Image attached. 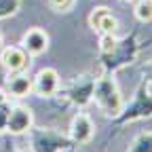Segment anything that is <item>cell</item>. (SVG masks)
<instances>
[{
	"mask_svg": "<svg viewBox=\"0 0 152 152\" xmlns=\"http://www.w3.org/2000/svg\"><path fill=\"white\" fill-rule=\"evenodd\" d=\"M140 118H152V85L146 78L140 83L131 104L123 106V110L114 116V125L121 127V125L140 121Z\"/></svg>",
	"mask_w": 152,
	"mask_h": 152,
	"instance_id": "obj_1",
	"label": "cell"
},
{
	"mask_svg": "<svg viewBox=\"0 0 152 152\" xmlns=\"http://www.w3.org/2000/svg\"><path fill=\"white\" fill-rule=\"evenodd\" d=\"M140 42L135 40V34H131L127 38H116V45L112 47V51L102 53V66H104V74H114L116 70L129 66L137 59L140 53Z\"/></svg>",
	"mask_w": 152,
	"mask_h": 152,
	"instance_id": "obj_2",
	"label": "cell"
},
{
	"mask_svg": "<svg viewBox=\"0 0 152 152\" xmlns=\"http://www.w3.org/2000/svg\"><path fill=\"white\" fill-rule=\"evenodd\" d=\"M93 99L97 102L99 110L106 116H116L123 110V95L118 91L116 80L112 78V74H102L99 78H95V87H93Z\"/></svg>",
	"mask_w": 152,
	"mask_h": 152,
	"instance_id": "obj_3",
	"label": "cell"
},
{
	"mask_svg": "<svg viewBox=\"0 0 152 152\" xmlns=\"http://www.w3.org/2000/svg\"><path fill=\"white\" fill-rule=\"evenodd\" d=\"M30 146L32 152H70L74 142L70 135H61L53 129H30Z\"/></svg>",
	"mask_w": 152,
	"mask_h": 152,
	"instance_id": "obj_4",
	"label": "cell"
},
{
	"mask_svg": "<svg viewBox=\"0 0 152 152\" xmlns=\"http://www.w3.org/2000/svg\"><path fill=\"white\" fill-rule=\"evenodd\" d=\"M93 87H95V78L91 74L76 76L66 89V99L70 104H74L76 108H85L93 99Z\"/></svg>",
	"mask_w": 152,
	"mask_h": 152,
	"instance_id": "obj_5",
	"label": "cell"
},
{
	"mask_svg": "<svg viewBox=\"0 0 152 152\" xmlns=\"http://www.w3.org/2000/svg\"><path fill=\"white\" fill-rule=\"evenodd\" d=\"M32 89L40 97H53L59 91V74H57V70L55 68H42L34 76Z\"/></svg>",
	"mask_w": 152,
	"mask_h": 152,
	"instance_id": "obj_6",
	"label": "cell"
},
{
	"mask_svg": "<svg viewBox=\"0 0 152 152\" xmlns=\"http://www.w3.org/2000/svg\"><path fill=\"white\" fill-rule=\"evenodd\" d=\"M34 125V116L32 110L26 106H13L9 110V118H7V131L13 133V135H21V133H28Z\"/></svg>",
	"mask_w": 152,
	"mask_h": 152,
	"instance_id": "obj_7",
	"label": "cell"
},
{
	"mask_svg": "<svg viewBox=\"0 0 152 152\" xmlns=\"http://www.w3.org/2000/svg\"><path fill=\"white\" fill-rule=\"evenodd\" d=\"M0 64L4 66L9 74H15V72H23L30 66V57L21 47H7L0 53Z\"/></svg>",
	"mask_w": 152,
	"mask_h": 152,
	"instance_id": "obj_8",
	"label": "cell"
},
{
	"mask_svg": "<svg viewBox=\"0 0 152 152\" xmlns=\"http://www.w3.org/2000/svg\"><path fill=\"white\" fill-rule=\"evenodd\" d=\"M93 131H95V127H93L91 116L85 112H78L70 123V140L74 144H87L93 137Z\"/></svg>",
	"mask_w": 152,
	"mask_h": 152,
	"instance_id": "obj_9",
	"label": "cell"
},
{
	"mask_svg": "<svg viewBox=\"0 0 152 152\" xmlns=\"http://www.w3.org/2000/svg\"><path fill=\"white\" fill-rule=\"evenodd\" d=\"M89 23L93 30H97L102 34H114L118 28V21H116V17H114L110 13V9L106 7H97V9H93V13L89 15Z\"/></svg>",
	"mask_w": 152,
	"mask_h": 152,
	"instance_id": "obj_10",
	"label": "cell"
},
{
	"mask_svg": "<svg viewBox=\"0 0 152 152\" xmlns=\"http://www.w3.org/2000/svg\"><path fill=\"white\" fill-rule=\"evenodd\" d=\"M21 45H23V51H26L28 55H40V53H45L47 47H49V36H47V32L40 30V28H32V30H28V32L23 34Z\"/></svg>",
	"mask_w": 152,
	"mask_h": 152,
	"instance_id": "obj_11",
	"label": "cell"
},
{
	"mask_svg": "<svg viewBox=\"0 0 152 152\" xmlns=\"http://www.w3.org/2000/svg\"><path fill=\"white\" fill-rule=\"evenodd\" d=\"M7 89H9V93L13 95V97H26V95L32 91V78H28L23 72L9 74Z\"/></svg>",
	"mask_w": 152,
	"mask_h": 152,
	"instance_id": "obj_12",
	"label": "cell"
},
{
	"mask_svg": "<svg viewBox=\"0 0 152 152\" xmlns=\"http://www.w3.org/2000/svg\"><path fill=\"white\" fill-rule=\"evenodd\" d=\"M127 152H152V131H144L131 142Z\"/></svg>",
	"mask_w": 152,
	"mask_h": 152,
	"instance_id": "obj_13",
	"label": "cell"
},
{
	"mask_svg": "<svg viewBox=\"0 0 152 152\" xmlns=\"http://www.w3.org/2000/svg\"><path fill=\"white\" fill-rule=\"evenodd\" d=\"M135 17L142 23L152 21V0H140L135 4Z\"/></svg>",
	"mask_w": 152,
	"mask_h": 152,
	"instance_id": "obj_14",
	"label": "cell"
},
{
	"mask_svg": "<svg viewBox=\"0 0 152 152\" xmlns=\"http://www.w3.org/2000/svg\"><path fill=\"white\" fill-rule=\"evenodd\" d=\"M19 9V0H0V19H4Z\"/></svg>",
	"mask_w": 152,
	"mask_h": 152,
	"instance_id": "obj_15",
	"label": "cell"
},
{
	"mask_svg": "<svg viewBox=\"0 0 152 152\" xmlns=\"http://www.w3.org/2000/svg\"><path fill=\"white\" fill-rule=\"evenodd\" d=\"M114 45H116V36L114 34H102V38H99V53L112 51Z\"/></svg>",
	"mask_w": 152,
	"mask_h": 152,
	"instance_id": "obj_16",
	"label": "cell"
},
{
	"mask_svg": "<svg viewBox=\"0 0 152 152\" xmlns=\"http://www.w3.org/2000/svg\"><path fill=\"white\" fill-rule=\"evenodd\" d=\"M49 4H51V9L64 13V11H68V9L74 4V0H49Z\"/></svg>",
	"mask_w": 152,
	"mask_h": 152,
	"instance_id": "obj_17",
	"label": "cell"
},
{
	"mask_svg": "<svg viewBox=\"0 0 152 152\" xmlns=\"http://www.w3.org/2000/svg\"><path fill=\"white\" fill-rule=\"evenodd\" d=\"M9 110L11 106L4 102V104H0V131H7V118H9Z\"/></svg>",
	"mask_w": 152,
	"mask_h": 152,
	"instance_id": "obj_18",
	"label": "cell"
},
{
	"mask_svg": "<svg viewBox=\"0 0 152 152\" xmlns=\"http://www.w3.org/2000/svg\"><path fill=\"white\" fill-rule=\"evenodd\" d=\"M4 102H7V93L0 89V104H4Z\"/></svg>",
	"mask_w": 152,
	"mask_h": 152,
	"instance_id": "obj_19",
	"label": "cell"
},
{
	"mask_svg": "<svg viewBox=\"0 0 152 152\" xmlns=\"http://www.w3.org/2000/svg\"><path fill=\"white\" fill-rule=\"evenodd\" d=\"M4 152H19V150H15V148H7Z\"/></svg>",
	"mask_w": 152,
	"mask_h": 152,
	"instance_id": "obj_20",
	"label": "cell"
},
{
	"mask_svg": "<svg viewBox=\"0 0 152 152\" xmlns=\"http://www.w3.org/2000/svg\"><path fill=\"white\" fill-rule=\"evenodd\" d=\"M148 72H150V76H152V64H150V66H148Z\"/></svg>",
	"mask_w": 152,
	"mask_h": 152,
	"instance_id": "obj_21",
	"label": "cell"
},
{
	"mask_svg": "<svg viewBox=\"0 0 152 152\" xmlns=\"http://www.w3.org/2000/svg\"><path fill=\"white\" fill-rule=\"evenodd\" d=\"M0 47H2V34H0Z\"/></svg>",
	"mask_w": 152,
	"mask_h": 152,
	"instance_id": "obj_22",
	"label": "cell"
},
{
	"mask_svg": "<svg viewBox=\"0 0 152 152\" xmlns=\"http://www.w3.org/2000/svg\"><path fill=\"white\" fill-rule=\"evenodd\" d=\"M123 2H131V0H123Z\"/></svg>",
	"mask_w": 152,
	"mask_h": 152,
	"instance_id": "obj_23",
	"label": "cell"
}]
</instances>
